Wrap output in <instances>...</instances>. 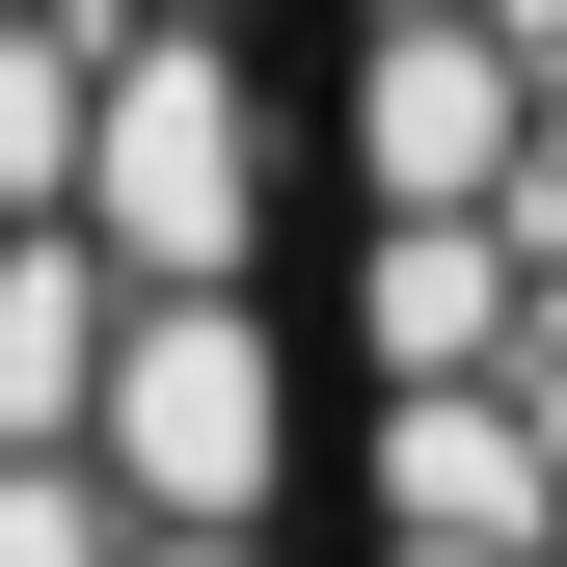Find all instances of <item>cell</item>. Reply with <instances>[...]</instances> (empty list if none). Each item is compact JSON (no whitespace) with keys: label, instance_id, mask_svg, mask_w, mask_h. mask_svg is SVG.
<instances>
[{"label":"cell","instance_id":"cell-1","mask_svg":"<svg viewBox=\"0 0 567 567\" xmlns=\"http://www.w3.org/2000/svg\"><path fill=\"white\" fill-rule=\"evenodd\" d=\"M82 244L135 298H270V54L244 28H109V109H82Z\"/></svg>","mask_w":567,"mask_h":567},{"label":"cell","instance_id":"cell-2","mask_svg":"<svg viewBox=\"0 0 567 567\" xmlns=\"http://www.w3.org/2000/svg\"><path fill=\"white\" fill-rule=\"evenodd\" d=\"M82 460L135 486V540H270V514H298V324H270V298H135Z\"/></svg>","mask_w":567,"mask_h":567},{"label":"cell","instance_id":"cell-3","mask_svg":"<svg viewBox=\"0 0 567 567\" xmlns=\"http://www.w3.org/2000/svg\"><path fill=\"white\" fill-rule=\"evenodd\" d=\"M540 54L514 28H351L324 54V163H351V217H514L540 189Z\"/></svg>","mask_w":567,"mask_h":567},{"label":"cell","instance_id":"cell-4","mask_svg":"<svg viewBox=\"0 0 567 567\" xmlns=\"http://www.w3.org/2000/svg\"><path fill=\"white\" fill-rule=\"evenodd\" d=\"M540 324H567L540 217H351V379H379V405H433V379H540Z\"/></svg>","mask_w":567,"mask_h":567},{"label":"cell","instance_id":"cell-5","mask_svg":"<svg viewBox=\"0 0 567 567\" xmlns=\"http://www.w3.org/2000/svg\"><path fill=\"white\" fill-rule=\"evenodd\" d=\"M379 540H540L567 567V405L540 379H433V405H379Z\"/></svg>","mask_w":567,"mask_h":567},{"label":"cell","instance_id":"cell-6","mask_svg":"<svg viewBox=\"0 0 567 567\" xmlns=\"http://www.w3.org/2000/svg\"><path fill=\"white\" fill-rule=\"evenodd\" d=\"M109 351H135V270L82 217H0V460H82L109 433Z\"/></svg>","mask_w":567,"mask_h":567},{"label":"cell","instance_id":"cell-7","mask_svg":"<svg viewBox=\"0 0 567 567\" xmlns=\"http://www.w3.org/2000/svg\"><path fill=\"white\" fill-rule=\"evenodd\" d=\"M0 567H135V486L109 460H0Z\"/></svg>","mask_w":567,"mask_h":567},{"label":"cell","instance_id":"cell-8","mask_svg":"<svg viewBox=\"0 0 567 567\" xmlns=\"http://www.w3.org/2000/svg\"><path fill=\"white\" fill-rule=\"evenodd\" d=\"M351 28H514V0H351Z\"/></svg>","mask_w":567,"mask_h":567},{"label":"cell","instance_id":"cell-9","mask_svg":"<svg viewBox=\"0 0 567 567\" xmlns=\"http://www.w3.org/2000/svg\"><path fill=\"white\" fill-rule=\"evenodd\" d=\"M135 567H298V540H135Z\"/></svg>","mask_w":567,"mask_h":567},{"label":"cell","instance_id":"cell-10","mask_svg":"<svg viewBox=\"0 0 567 567\" xmlns=\"http://www.w3.org/2000/svg\"><path fill=\"white\" fill-rule=\"evenodd\" d=\"M379 567H540V540H379Z\"/></svg>","mask_w":567,"mask_h":567},{"label":"cell","instance_id":"cell-11","mask_svg":"<svg viewBox=\"0 0 567 567\" xmlns=\"http://www.w3.org/2000/svg\"><path fill=\"white\" fill-rule=\"evenodd\" d=\"M163 28H244V0H163Z\"/></svg>","mask_w":567,"mask_h":567}]
</instances>
